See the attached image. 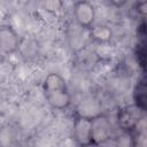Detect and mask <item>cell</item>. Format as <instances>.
<instances>
[{"label": "cell", "instance_id": "1", "mask_svg": "<svg viewBox=\"0 0 147 147\" xmlns=\"http://www.w3.org/2000/svg\"><path fill=\"white\" fill-rule=\"evenodd\" d=\"M42 92L47 103L55 110H65L71 106L72 98L67 80L60 74L51 72L45 77Z\"/></svg>", "mask_w": 147, "mask_h": 147}, {"label": "cell", "instance_id": "2", "mask_svg": "<svg viewBox=\"0 0 147 147\" xmlns=\"http://www.w3.org/2000/svg\"><path fill=\"white\" fill-rule=\"evenodd\" d=\"M142 115H144V110H141L134 103L121 108L116 117L118 129L122 132L133 133L139 126V123L142 119Z\"/></svg>", "mask_w": 147, "mask_h": 147}, {"label": "cell", "instance_id": "3", "mask_svg": "<svg viewBox=\"0 0 147 147\" xmlns=\"http://www.w3.org/2000/svg\"><path fill=\"white\" fill-rule=\"evenodd\" d=\"M114 126L111 122L103 115L92 116V130H91V141L92 145L106 144L114 136Z\"/></svg>", "mask_w": 147, "mask_h": 147}, {"label": "cell", "instance_id": "4", "mask_svg": "<svg viewBox=\"0 0 147 147\" xmlns=\"http://www.w3.org/2000/svg\"><path fill=\"white\" fill-rule=\"evenodd\" d=\"M75 23L84 29H90L96 16L94 5L88 0H77L72 7Z\"/></svg>", "mask_w": 147, "mask_h": 147}, {"label": "cell", "instance_id": "5", "mask_svg": "<svg viewBox=\"0 0 147 147\" xmlns=\"http://www.w3.org/2000/svg\"><path fill=\"white\" fill-rule=\"evenodd\" d=\"M92 130V116L77 115L72 125V139L79 146H90Z\"/></svg>", "mask_w": 147, "mask_h": 147}, {"label": "cell", "instance_id": "6", "mask_svg": "<svg viewBox=\"0 0 147 147\" xmlns=\"http://www.w3.org/2000/svg\"><path fill=\"white\" fill-rule=\"evenodd\" d=\"M21 39L10 24H1L0 25V53L5 55L15 54L20 48Z\"/></svg>", "mask_w": 147, "mask_h": 147}, {"label": "cell", "instance_id": "7", "mask_svg": "<svg viewBox=\"0 0 147 147\" xmlns=\"http://www.w3.org/2000/svg\"><path fill=\"white\" fill-rule=\"evenodd\" d=\"M90 38L98 42H108L111 39V29L107 25H92L88 29Z\"/></svg>", "mask_w": 147, "mask_h": 147}, {"label": "cell", "instance_id": "8", "mask_svg": "<svg viewBox=\"0 0 147 147\" xmlns=\"http://www.w3.org/2000/svg\"><path fill=\"white\" fill-rule=\"evenodd\" d=\"M133 100L137 107L144 111L146 110V84L144 79L138 80L133 91Z\"/></svg>", "mask_w": 147, "mask_h": 147}, {"label": "cell", "instance_id": "9", "mask_svg": "<svg viewBox=\"0 0 147 147\" xmlns=\"http://www.w3.org/2000/svg\"><path fill=\"white\" fill-rule=\"evenodd\" d=\"M42 7L49 14H57L63 8V0H42Z\"/></svg>", "mask_w": 147, "mask_h": 147}, {"label": "cell", "instance_id": "10", "mask_svg": "<svg viewBox=\"0 0 147 147\" xmlns=\"http://www.w3.org/2000/svg\"><path fill=\"white\" fill-rule=\"evenodd\" d=\"M114 7H116V8H122V7H124L125 5H126V2H127V0H108Z\"/></svg>", "mask_w": 147, "mask_h": 147}]
</instances>
